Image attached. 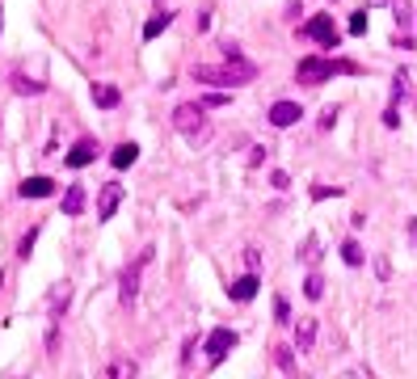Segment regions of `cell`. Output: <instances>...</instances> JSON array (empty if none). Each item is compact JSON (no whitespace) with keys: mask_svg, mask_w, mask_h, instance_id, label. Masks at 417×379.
I'll return each instance as SVG.
<instances>
[{"mask_svg":"<svg viewBox=\"0 0 417 379\" xmlns=\"http://www.w3.org/2000/svg\"><path fill=\"white\" fill-rule=\"evenodd\" d=\"M257 76V68L240 55V60H224V68H211V64H198L194 68V80L198 85H220V89H240Z\"/></svg>","mask_w":417,"mask_h":379,"instance_id":"cell-1","label":"cell"},{"mask_svg":"<svg viewBox=\"0 0 417 379\" xmlns=\"http://www.w3.org/2000/svg\"><path fill=\"white\" fill-rule=\"evenodd\" d=\"M409 93V72L400 68V72H392V101H400Z\"/></svg>","mask_w":417,"mask_h":379,"instance_id":"cell-21","label":"cell"},{"mask_svg":"<svg viewBox=\"0 0 417 379\" xmlns=\"http://www.w3.org/2000/svg\"><path fill=\"white\" fill-rule=\"evenodd\" d=\"M299 34H303L308 42L325 46V51H329V46L337 42V26H333V17H329V13H317L312 21H303V26H299Z\"/></svg>","mask_w":417,"mask_h":379,"instance_id":"cell-4","label":"cell"},{"mask_svg":"<svg viewBox=\"0 0 417 379\" xmlns=\"http://www.w3.org/2000/svg\"><path fill=\"white\" fill-rule=\"evenodd\" d=\"M295 350H299V354L317 350V320H312V316H303V320L295 324Z\"/></svg>","mask_w":417,"mask_h":379,"instance_id":"cell-10","label":"cell"},{"mask_svg":"<svg viewBox=\"0 0 417 379\" xmlns=\"http://www.w3.org/2000/svg\"><path fill=\"white\" fill-rule=\"evenodd\" d=\"M274 362H278L283 371H295V354H291V346H278V350H274Z\"/></svg>","mask_w":417,"mask_h":379,"instance_id":"cell-23","label":"cell"},{"mask_svg":"<svg viewBox=\"0 0 417 379\" xmlns=\"http://www.w3.org/2000/svg\"><path fill=\"white\" fill-rule=\"evenodd\" d=\"M93 101L101 105V110H114L118 105V89L114 85H93Z\"/></svg>","mask_w":417,"mask_h":379,"instance_id":"cell-14","label":"cell"},{"mask_svg":"<svg viewBox=\"0 0 417 379\" xmlns=\"http://www.w3.org/2000/svg\"><path fill=\"white\" fill-rule=\"evenodd\" d=\"M257 291H262V279H257V270H249L245 279H236V283H228V295L236 299V303H249Z\"/></svg>","mask_w":417,"mask_h":379,"instance_id":"cell-8","label":"cell"},{"mask_svg":"<svg viewBox=\"0 0 417 379\" xmlns=\"http://www.w3.org/2000/svg\"><path fill=\"white\" fill-rule=\"evenodd\" d=\"M270 182H274V190H287V186H291V177H287V173H274Z\"/></svg>","mask_w":417,"mask_h":379,"instance_id":"cell-31","label":"cell"},{"mask_svg":"<svg viewBox=\"0 0 417 379\" xmlns=\"http://www.w3.org/2000/svg\"><path fill=\"white\" fill-rule=\"evenodd\" d=\"M341 257H346V265H362V245L358 240H341Z\"/></svg>","mask_w":417,"mask_h":379,"instance_id":"cell-19","label":"cell"},{"mask_svg":"<svg viewBox=\"0 0 417 379\" xmlns=\"http://www.w3.org/2000/svg\"><path fill=\"white\" fill-rule=\"evenodd\" d=\"M148 261H152V249H143V253L123 270V283H118V303H123V308H135V299H139V274H143Z\"/></svg>","mask_w":417,"mask_h":379,"instance_id":"cell-2","label":"cell"},{"mask_svg":"<svg viewBox=\"0 0 417 379\" xmlns=\"http://www.w3.org/2000/svg\"><path fill=\"white\" fill-rule=\"evenodd\" d=\"M85 211V186H68L64 194V215H80Z\"/></svg>","mask_w":417,"mask_h":379,"instance_id":"cell-15","label":"cell"},{"mask_svg":"<svg viewBox=\"0 0 417 379\" xmlns=\"http://www.w3.org/2000/svg\"><path fill=\"white\" fill-rule=\"evenodd\" d=\"M303 291H308V299H321V295H325V279H321V274H308Z\"/></svg>","mask_w":417,"mask_h":379,"instance_id":"cell-22","label":"cell"},{"mask_svg":"<svg viewBox=\"0 0 417 379\" xmlns=\"http://www.w3.org/2000/svg\"><path fill=\"white\" fill-rule=\"evenodd\" d=\"M274 316H278V320H283V324H287V320H291V303H287V299H283V295H278V299H274Z\"/></svg>","mask_w":417,"mask_h":379,"instance_id":"cell-27","label":"cell"},{"mask_svg":"<svg viewBox=\"0 0 417 379\" xmlns=\"http://www.w3.org/2000/svg\"><path fill=\"white\" fill-rule=\"evenodd\" d=\"M13 89H17V93H34V97H38L46 85H42V80H26V72H13Z\"/></svg>","mask_w":417,"mask_h":379,"instance_id":"cell-18","label":"cell"},{"mask_svg":"<svg viewBox=\"0 0 417 379\" xmlns=\"http://www.w3.org/2000/svg\"><path fill=\"white\" fill-rule=\"evenodd\" d=\"M34 240H38V232L30 228V232L21 236V245H17V257H30V249H34Z\"/></svg>","mask_w":417,"mask_h":379,"instance_id":"cell-25","label":"cell"},{"mask_svg":"<svg viewBox=\"0 0 417 379\" xmlns=\"http://www.w3.org/2000/svg\"><path fill=\"white\" fill-rule=\"evenodd\" d=\"M337 72H350V68H346V64H333V60H321V55H312V60H299L295 80H303V85H321V80H329V76H337Z\"/></svg>","mask_w":417,"mask_h":379,"instance_id":"cell-3","label":"cell"},{"mask_svg":"<svg viewBox=\"0 0 417 379\" xmlns=\"http://www.w3.org/2000/svg\"><path fill=\"white\" fill-rule=\"evenodd\" d=\"M384 127H388V131L400 127V114H396V110H384Z\"/></svg>","mask_w":417,"mask_h":379,"instance_id":"cell-30","label":"cell"},{"mask_svg":"<svg viewBox=\"0 0 417 379\" xmlns=\"http://www.w3.org/2000/svg\"><path fill=\"white\" fill-rule=\"evenodd\" d=\"M169 21H173V13H169V9H161V13H156V17H152V21L143 26V38H156V34H161V30H165Z\"/></svg>","mask_w":417,"mask_h":379,"instance_id":"cell-16","label":"cell"},{"mask_svg":"<svg viewBox=\"0 0 417 379\" xmlns=\"http://www.w3.org/2000/svg\"><path fill=\"white\" fill-rule=\"evenodd\" d=\"M93 160H97V148L93 143H76L68 152V169H85V165H93Z\"/></svg>","mask_w":417,"mask_h":379,"instance_id":"cell-11","label":"cell"},{"mask_svg":"<svg viewBox=\"0 0 417 379\" xmlns=\"http://www.w3.org/2000/svg\"><path fill=\"white\" fill-rule=\"evenodd\" d=\"M299 257H303L308 265H312V261H321V240H317V236H308L303 249H299Z\"/></svg>","mask_w":417,"mask_h":379,"instance_id":"cell-20","label":"cell"},{"mask_svg":"<svg viewBox=\"0 0 417 379\" xmlns=\"http://www.w3.org/2000/svg\"><path fill=\"white\" fill-rule=\"evenodd\" d=\"M139 367H135V358H118V362H110V375L118 379V375H135Z\"/></svg>","mask_w":417,"mask_h":379,"instance_id":"cell-24","label":"cell"},{"mask_svg":"<svg viewBox=\"0 0 417 379\" xmlns=\"http://www.w3.org/2000/svg\"><path fill=\"white\" fill-rule=\"evenodd\" d=\"M118 202H123V182H106L101 194H97V220H110L118 211Z\"/></svg>","mask_w":417,"mask_h":379,"instance_id":"cell-7","label":"cell"},{"mask_svg":"<svg viewBox=\"0 0 417 379\" xmlns=\"http://www.w3.org/2000/svg\"><path fill=\"white\" fill-rule=\"evenodd\" d=\"M173 127H177L181 135H190V139H198V135L206 131V114H202V105H194V101H186V105H177V110H173Z\"/></svg>","mask_w":417,"mask_h":379,"instance_id":"cell-5","label":"cell"},{"mask_svg":"<svg viewBox=\"0 0 417 379\" xmlns=\"http://www.w3.org/2000/svg\"><path fill=\"white\" fill-rule=\"evenodd\" d=\"M0 287H5V274H0Z\"/></svg>","mask_w":417,"mask_h":379,"instance_id":"cell-33","label":"cell"},{"mask_svg":"<svg viewBox=\"0 0 417 379\" xmlns=\"http://www.w3.org/2000/svg\"><path fill=\"white\" fill-rule=\"evenodd\" d=\"M392 17H396V26L405 30V26H413V5L409 0H392Z\"/></svg>","mask_w":417,"mask_h":379,"instance_id":"cell-17","label":"cell"},{"mask_svg":"<svg viewBox=\"0 0 417 379\" xmlns=\"http://www.w3.org/2000/svg\"><path fill=\"white\" fill-rule=\"evenodd\" d=\"M362 30H367V13H354L350 17V34H362Z\"/></svg>","mask_w":417,"mask_h":379,"instance_id":"cell-28","label":"cell"},{"mask_svg":"<svg viewBox=\"0 0 417 379\" xmlns=\"http://www.w3.org/2000/svg\"><path fill=\"white\" fill-rule=\"evenodd\" d=\"M409 236H413V249H417V220H409Z\"/></svg>","mask_w":417,"mask_h":379,"instance_id":"cell-32","label":"cell"},{"mask_svg":"<svg viewBox=\"0 0 417 379\" xmlns=\"http://www.w3.org/2000/svg\"><path fill=\"white\" fill-rule=\"evenodd\" d=\"M245 265H249V270L262 265V249H257V245H249V249H245Z\"/></svg>","mask_w":417,"mask_h":379,"instance_id":"cell-26","label":"cell"},{"mask_svg":"<svg viewBox=\"0 0 417 379\" xmlns=\"http://www.w3.org/2000/svg\"><path fill=\"white\" fill-rule=\"evenodd\" d=\"M337 194H341L337 186H333V190H329V186H317V190H312V198H337Z\"/></svg>","mask_w":417,"mask_h":379,"instance_id":"cell-29","label":"cell"},{"mask_svg":"<svg viewBox=\"0 0 417 379\" xmlns=\"http://www.w3.org/2000/svg\"><path fill=\"white\" fill-rule=\"evenodd\" d=\"M51 190H55V182H51V177H30V182H21V198H46Z\"/></svg>","mask_w":417,"mask_h":379,"instance_id":"cell-12","label":"cell"},{"mask_svg":"<svg viewBox=\"0 0 417 379\" xmlns=\"http://www.w3.org/2000/svg\"><path fill=\"white\" fill-rule=\"evenodd\" d=\"M236 346V333L232 329H215L211 337H206V362H211V367H220L224 358H228V350Z\"/></svg>","mask_w":417,"mask_h":379,"instance_id":"cell-6","label":"cell"},{"mask_svg":"<svg viewBox=\"0 0 417 379\" xmlns=\"http://www.w3.org/2000/svg\"><path fill=\"white\" fill-rule=\"evenodd\" d=\"M135 160H139V143H118L114 156H110V165L114 169H127V165H135Z\"/></svg>","mask_w":417,"mask_h":379,"instance_id":"cell-13","label":"cell"},{"mask_svg":"<svg viewBox=\"0 0 417 379\" xmlns=\"http://www.w3.org/2000/svg\"><path fill=\"white\" fill-rule=\"evenodd\" d=\"M299 118H303L299 101H274V105H270V123H274V127H295Z\"/></svg>","mask_w":417,"mask_h":379,"instance_id":"cell-9","label":"cell"}]
</instances>
